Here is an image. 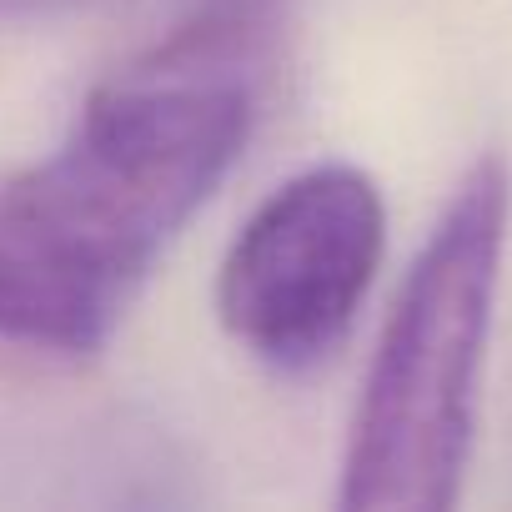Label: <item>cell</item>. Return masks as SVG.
<instances>
[{"mask_svg": "<svg viewBox=\"0 0 512 512\" xmlns=\"http://www.w3.org/2000/svg\"><path fill=\"white\" fill-rule=\"evenodd\" d=\"M246 131L251 91L226 66L136 61L106 81L56 156L0 186V337L96 352Z\"/></svg>", "mask_w": 512, "mask_h": 512, "instance_id": "obj_1", "label": "cell"}, {"mask_svg": "<svg viewBox=\"0 0 512 512\" xmlns=\"http://www.w3.org/2000/svg\"><path fill=\"white\" fill-rule=\"evenodd\" d=\"M512 216V171L482 156L452 191L387 317L342 462L347 512H447L477 432V387Z\"/></svg>", "mask_w": 512, "mask_h": 512, "instance_id": "obj_2", "label": "cell"}, {"mask_svg": "<svg viewBox=\"0 0 512 512\" xmlns=\"http://www.w3.org/2000/svg\"><path fill=\"white\" fill-rule=\"evenodd\" d=\"M387 246V206L367 171L312 166L277 186L231 241L216 307L267 367H317L352 327Z\"/></svg>", "mask_w": 512, "mask_h": 512, "instance_id": "obj_3", "label": "cell"}, {"mask_svg": "<svg viewBox=\"0 0 512 512\" xmlns=\"http://www.w3.org/2000/svg\"><path fill=\"white\" fill-rule=\"evenodd\" d=\"M86 6H96V0H86ZM277 6L282 0H176V21L141 61L236 71V61L272 26Z\"/></svg>", "mask_w": 512, "mask_h": 512, "instance_id": "obj_4", "label": "cell"}]
</instances>
